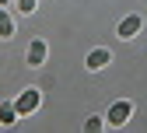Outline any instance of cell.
Here are the masks:
<instances>
[{
    "mask_svg": "<svg viewBox=\"0 0 147 133\" xmlns=\"http://www.w3.org/2000/svg\"><path fill=\"white\" fill-rule=\"evenodd\" d=\"M84 133H105V119L102 116H88L84 119Z\"/></svg>",
    "mask_w": 147,
    "mask_h": 133,
    "instance_id": "obj_8",
    "label": "cell"
},
{
    "mask_svg": "<svg viewBox=\"0 0 147 133\" xmlns=\"http://www.w3.org/2000/svg\"><path fill=\"white\" fill-rule=\"evenodd\" d=\"M46 56H49L46 39H32V46H28V67H42V63H46Z\"/></svg>",
    "mask_w": 147,
    "mask_h": 133,
    "instance_id": "obj_3",
    "label": "cell"
},
{
    "mask_svg": "<svg viewBox=\"0 0 147 133\" xmlns=\"http://www.w3.org/2000/svg\"><path fill=\"white\" fill-rule=\"evenodd\" d=\"M11 4H14V0H0V7H11Z\"/></svg>",
    "mask_w": 147,
    "mask_h": 133,
    "instance_id": "obj_10",
    "label": "cell"
},
{
    "mask_svg": "<svg viewBox=\"0 0 147 133\" xmlns=\"http://www.w3.org/2000/svg\"><path fill=\"white\" fill-rule=\"evenodd\" d=\"M18 4V14H35V4H39V0H14Z\"/></svg>",
    "mask_w": 147,
    "mask_h": 133,
    "instance_id": "obj_9",
    "label": "cell"
},
{
    "mask_svg": "<svg viewBox=\"0 0 147 133\" xmlns=\"http://www.w3.org/2000/svg\"><path fill=\"white\" fill-rule=\"evenodd\" d=\"M144 28V18L140 14H130V18H123L119 21V39H133V35Z\"/></svg>",
    "mask_w": 147,
    "mask_h": 133,
    "instance_id": "obj_4",
    "label": "cell"
},
{
    "mask_svg": "<svg viewBox=\"0 0 147 133\" xmlns=\"http://www.w3.org/2000/svg\"><path fill=\"white\" fill-rule=\"evenodd\" d=\"M130 119H133V102H130V98L112 102V105H109V112H105V123H109V126H126Z\"/></svg>",
    "mask_w": 147,
    "mask_h": 133,
    "instance_id": "obj_1",
    "label": "cell"
},
{
    "mask_svg": "<svg viewBox=\"0 0 147 133\" xmlns=\"http://www.w3.org/2000/svg\"><path fill=\"white\" fill-rule=\"evenodd\" d=\"M109 63H112V53H109V49H91L88 60H84L88 70H102V67H109Z\"/></svg>",
    "mask_w": 147,
    "mask_h": 133,
    "instance_id": "obj_5",
    "label": "cell"
},
{
    "mask_svg": "<svg viewBox=\"0 0 147 133\" xmlns=\"http://www.w3.org/2000/svg\"><path fill=\"white\" fill-rule=\"evenodd\" d=\"M11 35H14V18H11V11L0 7V39H11Z\"/></svg>",
    "mask_w": 147,
    "mask_h": 133,
    "instance_id": "obj_7",
    "label": "cell"
},
{
    "mask_svg": "<svg viewBox=\"0 0 147 133\" xmlns=\"http://www.w3.org/2000/svg\"><path fill=\"white\" fill-rule=\"evenodd\" d=\"M18 123V105L14 102H0V126H14Z\"/></svg>",
    "mask_w": 147,
    "mask_h": 133,
    "instance_id": "obj_6",
    "label": "cell"
},
{
    "mask_svg": "<svg viewBox=\"0 0 147 133\" xmlns=\"http://www.w3.org/2000/svg\"><path fill=\"white\" fill-rule=\"evenodd\" d=\"M39 102H42V91H39V88H25V91L14 98V105H18V116H32V112L39 109Z\"/></svg>",
    "mask_w": 147,
    "mask_h": 133,
    "instance_id": "obj_2",
    "label": "cell"
}]
</instances>
